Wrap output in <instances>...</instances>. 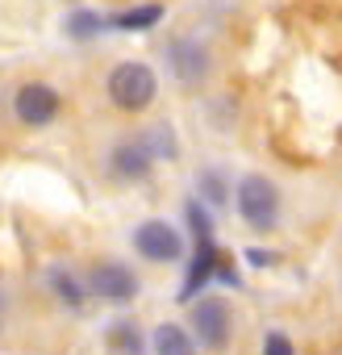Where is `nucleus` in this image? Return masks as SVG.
Listing matches in <instances>:
<instances>
[{"mask_svg": "<svg viewBox=\"0 0 342 355\" xmlns=\"http://www.w3.org/2000/svg\"><path fill=\"white\" fill-rule=\"evenodd\" d=\"M154 92H159V80H154L150 63L125 59V63H117V67L109 71V101H113L117 109H125V113H142V109L154 101Z\"/></svg>", "mask_w": 342, "mask_h": 355, "instance_id": "f257e3e1", "label": "nucleus"}, {"mask_svg": "<svg viewBox=\"0 0 342 355\" xmlns=\"http://www.w3.org/2000/svg\"><path fill=\"white\" fill-rule=\"evenodd\" d=\"M234 205H238L242 222L255 230H271L280 218V193L267 175H242L238 189H234Z\"/></svg>", "mask_w": 342, "mask_h": 355, "instance_id": "f03ea898", "label": "nucleus"}, {"mask_svg": "<svg viewBox=\"0 0 342 355\" xmlns=\"http://www.w3.org/2000/svg\"><path fill=\"white\" fill-rule=\"evenodd\" d=\"M167 67H171V76H176L180 84H201L209 76L213 59H209V46L201 38L180 34V38H171V46H167Z\"/></svg>", "mask_w": 342, "mask_h": 355, "instance_id": "7ed1b4c3", "label": "nucleus"}, {"mask_svg": "<svg viewBox=\"0 0 342 355\" xmlns=\"http://www.w3.org/2000/svg\"><path fill=\"white\" fill-rule=\"evenodd\" d=\"M13 109H17V121L26 125H51L63 109V96L51 84H21L13 96Z\"/></svg>", "mask_w": 342, "mask_h": 355, "instance_id": "20e7f679", "label": "nucleus"}, {"mask_svg": "<svg viewBox=\"0 0 342 355\" xmlns=\"http://www.w3.org/2000/svg\"><path fill=\"white\" fill-rule=\"evenodd\" d=\"M134 247H138V255H146V259H154V263H171V259H180V251H184V243H180V234L171 230L167 222H142L138 230H134Z\"/></svg>", "mask_w": 342, "mask_h": 355, "instance_id": "39448f33", "label": "nucleus"}, {"mask_svg": "<svg viewBox=\"0 0 342 355\" xmlns=\"http://www.w3.org/2000/svg\"><path fill=\"white\" fill-rule=\"evenodd\" d=\"M192 326H197V334H201L205 347H213V351L226 347V338H230V309H226V301L201 297L192 305Z\"/></svg>", "mask_w": 342, "mask_h": 355, "instance_id": "423d86ee", "label": "nucleus"}, {"mask_svg": "<svg viewBox=\"0 0 342 355\" xmlns=\"http://www.w3.org/2000/svg\"><path fill=\"white\" fill-rule=\"evenodd\" d=\"M92 293L105 301H134L138 297V276L125 263H96L92 268Z\"/></svg>", "mask_w": 342, "mask_h": 355, "instance_id": "0eeeda50", "label": "nucleus"}, {"mask_svg": "<svg viewBox=\"0 0 342 355\" xmlns=\"http://www.w3.org/2000/svg\"><path fill=\"white\" fill-rule=\"evenodd\" d=\"M150 150L142 146V138H125V142H117L113 146V155H109V167H113V175L117 180H146L150 175Z\"/></svg>", "mask_w": 342, "mask_h": 355, "instance_id": "6e6552de", "label": "nucleus"}, {"mask_svg": "<svg viewBox=\"0 0 342 355\" xmlns=\"http://www.w3.org/2000/svg\"><path fill=\"white\" fill-rule=\"evenodd\" d=\"M213 268H217V247L213 239H197V259L188 268V284H184V297H197V288L205 280H213Z\"/></svg>", "mask_w": 342, "mask_h": 355, "instance_id": "1a4fd4ad", "label": "nucleus"}, {"mask_svg": "<svg viewBox=\"0 0 342 355\" xmlns=\"http://www.w3.org/2000/svg\"><path fill=\"white\" fill-rule=\"evenodd\" d=\"M192 351H197V343H192L180 326L167 322V326L154 330V355H192Z\"/></svg>", "mask_w": 342, "mask_h": 355, "instance_id": "9d476101", "label": "nucleus"}, {"mask_svg": "<svg viewBox=\"0 0 342 355\" xmlns=\"http://www.w3.org/2000/svg\"><path fill=\"white\" fill-rule=\"evenodd\" d=\"M159 17H163V5H142V9H129V13H121L113 26H117V30H150Z\"/></svg>", "mask_w": 342, "mask_h": 355, "instance_id": "9b49d317", "label": "nucleus"}, {"mask_svg": "<svg viewBox=\"0 0 342 355\" xmlns=\"http://www.w3.org/2000/svg\"><path fill=\"white\" fill-rule=\"evenodd\" d=\"M142 146L150 150V159H154V155H167V159H176V134H171L167 125H154L150 134H142Z\"/></svg>", "mask_w": 342, "mask_h": 355, "instance_id": "f8f14e48", "label": "nucleus"}, {"mask_svg": "<svg viewBox=\"0 0 342 355\" xmlns=\"http://www.w3.org/2000/svg\"><path fill=\"white\" fill-rule=\"evenodd\" d=\"M51 284H55L59 301H67L71 309H80V305H84V288H80V280H75L71 272H51Z\"/></svg>", "mask_w": 342, "mask_h": 355, "instance_id": "ddd939ff", "label": "nucleus"}, {"mask_svg": "<svg viewBox=\"0 0 342 355\" xmlns=\"http://www.w3.org/2000/svg\"><path fill=\"white\" fill-rule=\"evenodd\" d=\"M100 30H105V21H100L96 13L75 9V13L67 17V34H71V38H80V42H84V38H92V34H100Z\"/></svg>", "mask_w": 342, "mask_h": 355, "instance_id": "4468645a", "label": "nucleus"}, {"mask_svg": "<svg viewBox=\"0 0 342 355\" xmlns=\"http://www.w3.org/2000/svg\"><path fill=\"white\" fill-rule=\"evenodd\" d=\"M109 338H113V347H117L121 355H142V334H138V326H129V322H117Z\"/></svg>", "mask_w": 342, "mask_h": 355, "instance_id": "2eb2a0df", "label": "nucleus"}, {"mask_svg": "<svg viewBox=\"0 0 342 355\" xmlns=\"http://www.w3.org/2000/svg\"><path fill=\"white\" fill-rule=\"evenodd\" d=\"M263 355H296V347H292V338H288V334L271 330V334L263 338Z\"/></svg>", "mask_w": 342, "mask_h": 355, "instance_id": "dca6fc26", "label": "nucleus"}, {"mask_svg": "<svg viewBox=\"0 0 342 355\" xmlns=\"http://www.w3.org/2000/svg\"><path fill=\"white\" fill-rule=\"evenodd\" d=\"M188 222H192V230H197V239H213V226H209V214L192 201L188 205Z\"/></svg>", "mask_w": 342, "mask_h": 355, "instance_id": "f3484780", "label": "nucleus"}, {"mask_svg": "<svg viewBox=\"0 0 342 355\" xmlns=\"http://www.w3.org/2000/svg\"><path fill=\"white\" fill-rule=\"evenodd\" d=\"M201 189H205V197H209V201H217V205L226 201V184H222V175H217V171L201 175Z\"/></svg>", "mask_w": 342, "mask_h": 355, "instance_id": "a211bd4d", "label": "nucleus"}, {"mask_svg": "<svg viewBox=\"0 0 342 355\" xmlns=\"http://www.w3.org/2000/svg\"><path fill=\"white\" fill-rule=\"evenodd\" d=\"M0 305H5V293H0Z\"/></svg>", "mask_w": 342, "mask_h": 355, "instance_id": "6ab92c4d", "label": "nucleus"}]
</instances>
